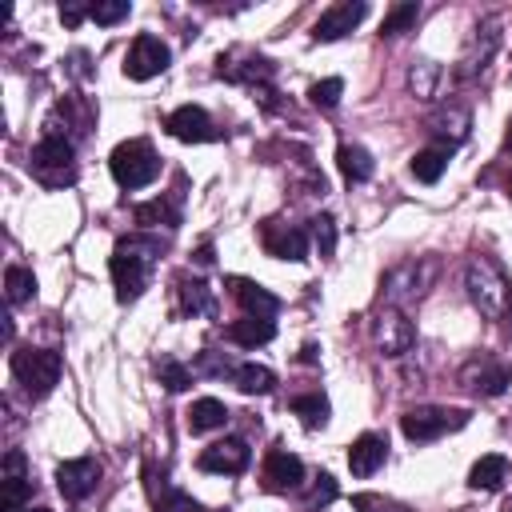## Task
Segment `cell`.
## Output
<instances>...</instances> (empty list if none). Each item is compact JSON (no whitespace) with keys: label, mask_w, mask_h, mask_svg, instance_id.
I'll return each mask as SVG.
<instances>
[{"label":"cell","mask_w":512,"mask_h":512,"mask_svg":"<svg viewBox=\"0 0 512 512\" xmlns=\"http://www.w3.org/2000/svg\"><path fill=\"white\" fill-rule=\"evenodd\" d=\"M364 16H368V4L364 0H340V4H332V8L320 12V20L312 24V40L316 44H332V40L348 36Z\"/></svg>","instance_id":"cell-8"},{"label":"cell","mask_w":512,"mask_h":512,"mask_svg":"<svg viewBox=\"0 0 512 512\" xmlns=\"http://www.w3.org/2000/svg\"><path fill=\"white\" fill-rule=\"evenodd\" d=\"M224 336L240 348H256V344H268L276 336V324L272 320H260V316H244V320H232L224 328Z\"/></svg>","instance_id":"cell-19"},{"label":"cell","mask_w":512,"mask_h":512,"mask_svg":"<svg viewBox=\"0 0 512 512\" xmlns=\"http://www.w3.org/2000/svg\"><path fill=\"white\" fill-rule=\"evenodd\" d=\"M448 156H452V148L448 144H436V148H420L416 156H412V176L416 180H424V184H436L440 176H444V168H448Z\"/></svg>","instance_id":"cell-22"},{"label":"cell","mask_w":512,"mask_h":512,"mask_svg":"<svg viewBox=\"0 0 512 512\" xmlns=\"http://www.w3.org/2000/svg\"><path fill=\"white\" fill-rule=\"evenodd\" d=\"M248 460H252V448L244 444V440H236V436H228V440H216V444H208L204 452H200V472H220V476H236V472H244L248 468Z\"/></svg>","instance_id":"cell-11"},{"label":"cell","mask_w":512,"mask_h":512,"mask_svg":"<svg viewBox=\"0 0 512 512\" xmlns=\"http://www.w3.org/2000/svg\"><path fill=\"white\" fill-rule=\"evenodd\" d=\"M136 224L152 228V224H164V228H176L180 224V200L168 196V200H148L136 208Z\"/></svg>","instance_id":"cell-25"},{"label":"cell","mask_w":512,"mask_h":512,"mask_svg":"<svg viewBox=\"0 0 512 512\" xmlns=\"http://www.w3.org/2000/svg\"><path fill=\"white\" fill-rule=\"evenodd\" d=\"M460 380H464V388H468V392H480V396H500V392L508 388V368L484 356V360L464 364Z\"/></svg>","instance_id":"cell-17"},{"label":"cell","mask_w":512,"mask_h":512,"mask_svg":"<svg viewBox=\"0 0 512 512\" xmlns=\"http://www.w3.org/2000/svg\"><path fill=\"white\" fill-rule=\"evenodd\" d=\"M504 476H508V456L492 452V456H480V460L472 464L468 484H472L476 492H496V488L504 484Z\"/></svg>","instance_id":"cell-21"},{"label":"cell","mask_w":512,"mask_h":512,"mask_svg":"<svg viewBox=\"0 0 512 512\" xmlns=\"http://www.w3.org/2000/svg\"><path fill=\"white\" fill-rule=\"evenodd\" d=\"M156 372H160V384H164L168 392H184V388L192 384V372H188L180 360H172V356H164V360L156 364Z\"/></svg>","instance_id":"cell-30"},{"label":"cell","mask_w":512,"mask_h":512,"mask_svg":"<svg viewBox=\"0 0 512 512\" xmlns=\"http://www.w3.org/2000/svg\"><path fill=\"white\" fill-rule=\"evenodd\" d=\"M352 508H356V512H408V508H400L396 500L376 496V492H356V496H352Z\"/></svg>","instance_id":"cell-35"},{"label":"cell","mask_w":512,"mask_h":512,"mask_svg":"<svg viewBox=\"0 0 512 512\" xmlns=\"http://www.w3.org/2000/svg\"><path fill=\"white\" fill-rule=\"evenodd\" d=\"M260 480H264L268 492H292V488H300V480H304V464H300V456H292V452H284V448H272L268 460H264Z\"/></svg>","instance_id":"cell-14"},{"label":"cell","mask_w":512,"mask_h":512,"mask_svg":"<svg viewBox=\"0 0 512 512\" xmlns=\"http://www.w3.org/2000/svg\"><path fill=\"white\" fill-rule=\"evenodd\" d=\"M312 240H316V248H320V256H324V260L336 252V220H332L328 212L312 216Z\"/></svg>","instance_id":"cell-31"},{"label":"cell","mask_w":512,"mask_h":512,"mask_svg":"<svg viewBox=\"0 0 512 512\" xmlns=\"http://www.w3.org/2000/svg\"><path fill=\"white\" fill-rule=\"evenodd\" d=\"M372 340H376V348H380L384 356H404V352L412 348L416 332H412V320H408L404 312L384 308V312H376V320H372Z\"/></svg>","instance_id":"cell-9"},{"label":"cell","mask_w":512,"mask_h":512,"mask_svg":"<svg viewBox=\"0 0 512 512\" xmlns=\"http://www.w3.org/2000/svg\"><path fill=\"white\" fill-rule=\"evenodd\" d=\"M12 376L24 384L28 396H48L60 380V352H52V348H16L12 352Z\"/></svg>","instance_id":"cell-4"},{"label":"cell","mask_w":512,"mask_h":512,"mask_svg":"<svg viewBox=\"0 0 512 512\" xmlns=\"http://www.w3.org/2000/svg\"><path fill=\"white\" fill-rule=\"evenodd\" d=\"M340 92H344V80H340V76H328V80H316V84L308 88V100H312L316 108H336Z\"/></svg>","instance_id":"cell-32"},{"label":"cell","mask_w":512,"mask_h":512,"mask_svg":"<svg viewBox=\"0 0 512 512\" xmlns=\"http://www.w3.org/2000/svg\"><path fill=\"white\" fill-rule=\"evenodd\" d=\"M152 508L156 512H204L188 492H176V488H168L164 496H152Z\"/></svg>","instance_id":"cell-33"},{"label":"cell","mask_w":512,"mask_h":512,"mask_svg":"<svg viewBox=\"0 0 512 512\" xmlns=\"http://www.w3.org/2000/svg\"><path fill=\"white\" fill-rule=\"evenodd\" d=\"M4 288H8V304H24V300L36 296V276H32L28 268L12 264V268L4 272Z\"/></svg>","instance_id":"cell-27"},{"label":"cell","mask_w":512,"mask_h":512,"mask_svg":"<svg viewBox=\"0 0 512 512\" xmlns=\"http://www.w3.org/2000/svg\"><path fill=\"white\" fill-rule=\"evenodd\" d=\"M260 244L268 256L276 260H304L308 256V232L296 224H280V220H264L260 224Z\"/></svg>","instance_id":"cell-10"},{"label":"cell","mask_w":512,"mask_h":512,"mask_svg":"<svg viewBox=\"0 0 512 512\" xmlns=\"http://www.w3.org/2000/svg\"><path fill=\"white\" fill-rule=\"evenodd\" d=\"M336 168H340V176H344L348 184H364L376 164H372L368 148H360V144H340V148H336Z\"/></svg>","instance_id":"cell-20"},{"label":"cell","mask_w":512,"mask_h":512,"mask_svg":"<svg viewBox=\"0 0 512 512\" xmlns=\"http://www.w3.org/2000/svg\"><path fill=\"white\" fill-rule=\"evenodd\" d=\"M432 80H436V64H428V60H424L420 68H412V76H408V84H412L416 92H424V96L432 92Z\"/></svg>","instance_id":"cell-37"},{"label":"cell","mask_w":512,"mask_h":512,"mask_svg":"<svg viewBox=\"0 0 512 512\" xmlns=\"http://www.w3.org/2000/svg\"><path fill=\"white\" fill-rule=\"evenodd\" d=\"M228 292H232V300L244 308V316H260V320H272V316L280 312V300H276L268 288H260L256 280H244V276H228Z\"/></svg>","instance_id":"cell-15"},{"label":"cell","mask_w":512,"mask_h":512,"mask_svg":"<svg viewBox=\"0 0 512 512\" xmlns=\"http://www.w3.org/2000/svg\"><path fill=\"white\" fill-rule=\"evenodd\" d=\"M508 196H512V180H508Z\"/></svg>","instance_id":"cell-41"},{"label":"cell","mask_w":512,"mask_h":512,"mask_svg":"<svg viewBox=\"0 0 512 512\" xmlns=\"http://www.w3.org/2000/svg\"><path fill=\"white\" fill-rule=\"evenodd\" d=\"M332 500H336V480L328 472H320L316 484H312V492H308V504H332Z\"/></svg>","instance_id":"cell-36"},{"label":"cell","mask_w":512,"mask_h":512,"mask_svg":"<svg viewBox=\"0 0 512 512\" xmlns=\"http://www.w3.org/2000/svg\"><path fill=\"white\" fill-rule=\"evenodd\" d=\"M100 480V464L92 456H80V460H64L56 468V488L64 500H84Z\"/></svg>","instance_id":"cell-13"},{"label":"cell","mask_w":512,"mask_h":512,"mask_svg":"<svg viewBox=\"0 0 512 512\" xmlns=\"http://www.w3.org/2000/svg\"><path fill=\"white\" fill-rule=\"evenodd\" d=\"M468 424V412L464 408H436V404H424V408H408L400 416V432L416 444H428L444 432H456Z\"/></svg>","instance_id":"cell-5"},{"label":"cell","mask_w":512,"mask_h":512,"mask_svg":"<svg viewBox=\"0 0 512 512\" xmlns=\"http://www.w3.org/2000/svg\"><path fill=\"white\" fill-rule=\"evenodd\" d=\"M28 172L44 184V188H68L76 184V156H72V140L64 136H44L32 156H28Z\"/></svg>","instance_id":"cell-3"},{"label":"cell","mask_w":512,"mask_h":512,"mask_svg":"<svg viewBox=\"0 0 512 512\" xmlns=\"http://www.w3.org/2000/svg\"><path fill=\"white\" fill-rule=\"evenodd\" d=\"M508 148H512V124H508Z\"/></svg>","instance_id":"cell-40"},{"label":"cell","mask_w":512,"mask_h":512,"mask_svg":"<svg viewBox=\"0 0 512 512\" xmlns=\"http://www.w3.org/2000/svg\"><path fill=\"white\" fill-rule=\"evenodd\" d=\"M164 128H168V136H176V140H184V144H204V140H216V136H220L216 124H212V116H208L200 104L176 108V112L164 120Z\"/></svg>","instance_id":"cell-12"},{"label":"cell","mask_w":512,"mask_h":512,"mask_svg":"<svg viewBox=\"0 0 512 512\" xmlns=\"http://www.w3.org/2000/svg\"><path fill=\"white\" fill-rule=\"evenodd\" d=\"M224 424H228V408L216 396L192 400V408H188V428L192 432H212V428H224Z\"/></svg>","instance_id":"cell-23"},{"label":"cell","mask_w":512,"mask_h":512,"mask_svg":"<svg viewBox=\"0 0 512 512\" xmlns=\"http://www.w3.org/2000/svg\"><path fill=\"white\" fill-rule=\"evenodd\" d=\"M384 460H388V440L376 436V432L356 436L352 448H348V468H352V476H372Z\"/></svg>","instance_id":"cell-18"},{"label":"cell","mask_w":512,"mask_h":512,"mask_svg":"<svg viewBox=\"0 0 512 512\" xmlns=\"http://www.w3.org/2000/svg\"><path fill=\"white\" fill-rule=\"evenodd\" d=\"M416 20H420V4H416V0H404V4H396V8L384 16L380 36H400V32H408Z\"/></svg>","instance_id":"cell-28"},{"label":"cell","mask_w":512,"mask_h":512,"mask_svg":"<svg viewBox=\"0 0 512 512\" xmlns=\"http://www.w3.org/2000/svg\"><path fill=\"white\" fill-rule=\"evenodd\" d=\"M156 244H140V240H120L112 252V284H116V300L128 304L148 288V268H152Z\"/></svg>","instance_id":"cell-1"},{"label":"cell","mask_w":512,"mask_h":512,"mask_svg":"<svg viewBox=\"0 0 512 512\" xmlns=\"http://www.w3.org/2000/svg\"><path fill=\"white\" fill-rule=\"evenodd\" d=\"M168 64H172V52H168L164 40H156V36H136L132 48H128V56H124V76H128V80H152V76H160Z\"/></svg>","instance_id":"cell-7"},{"label":"cell","mask_w":512,"mask_h":512,"mask_svg":"<svg viewBox=\"0 0 512 512\" xmlns=\"http://www.w3.org/2000/svg\"><path fill=\"white\" fill-rule=\"evenodd\" d=\"M24 512H52V508H24Z\"/></svg>","instance_id":"cell-39"},{"label":"cell","mask_w":512,"mask_h":512,"mask_svg":"<svg viewBox=\"0 0 512 512\" xmlns=\"http://www.w3.org/2000/svg\"><path fill=\"white\" fill-rule=\"evenodd\" d=\"M292 412L304 420V428H320V424L328 420V400H324L320 392H312V396H296V400H292Z\"/></svg>","instance_id":"cell-29"},{"label":"cell","mask_w":512,"mask_h":512,"mask_svg":"<svg viewBox=\"0 0 512 512\" xmlns=\"http://www.w3.org/2000/svg\"><path fill=\"white\" fill-rule=\"evenodd\" d=\"M128 12H132L128 0H96L88 16H92L96 24H120V20H128Z\"/></svg>","instance_id":"cell-34"},{"label":"cell","mask_w":512,"mask_h":512,"mask_svg":"<svg viewBox=\"0 0 512 512\" xmlns=\"http://www.w3.org/2000/svg\"><path fill=\"white\" fill-rule=\"evenodd\" d=\"M468 296H472V304L484 312V316H500L504 308H508V296H512V284L496 272V264L492 260H472L468 264Z\"/></svg>","instance_id":"cell-6"},{"label":"cell","mask_w":512,"mask_h":512,"mask_svg":"<svg viewBox=\"0 0 512 512\" xmlns=\"http://www.w3.org/2000/svg\"><path fill=\"white\" fill-rule=\"evenodd\" d=\"M108 168H112L120 188H144L160 176V156L144 136H136V140H124V144L112 148Z\"/></svg>","instance_id":"cell-2"},{"label":"cell","mask_w":512,"mask_h":512,"mask_svg":"<svg viewBox=\"0 0 512 512\" xmlns=\"http://www.w3.org/2000/svg\"><path fill=\"white\" fill-rule=\"evenodd\" d=\"M176 292H180V304H184V312H212V296H208V284L204 280H188V276H180L176 280Z\"/></svg>","instance_id":"cell-26"},{"label":"cell","mask_w":512,"mask_h":512,"mask_svg":"<svg viewBox=\"0 0 512 512\" xmlns=\"http://www.w3.org/2000/svg\"><path fill=\"white\" fill-rule=\"evenodd\" d=\"M92 12V4H76V0H68V4H60V20L68 24V28H76L84 16Z\"/></svg>","instance_id":"cell-38"},{"label":"cell","mask_w":512,"mask_h":512,"mask_svg":"<svg viewBox=\"0 0 512 512\" xmlns=\"http://www.w3.org/2000/svg\"><path fill=\"white\" fill-rule=\"evenodd\" d=\"M32 492V476H28V460L24 452H4V512H24V500Z\"/></svg>","instance_id":"cell-16"},{"label":"cell","mask_w":512,"mask_h":512,"mask_svg":"<svg viewBox=\"0 0 512 512\" xmlns=\"http://www.w3.org/2000/svg\"><path fill=\"white\" fill-rule=\"evenodd\" d=\"M232 384H236L240 392H248V396H264V392L276 388V372L264 368V364H236Z\"/></svg>","instance_id":"cell-24"}]
</instances>
